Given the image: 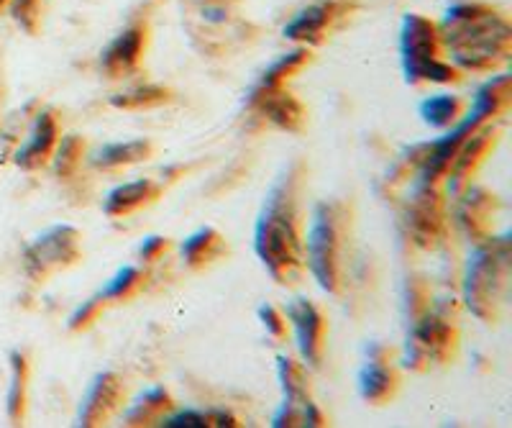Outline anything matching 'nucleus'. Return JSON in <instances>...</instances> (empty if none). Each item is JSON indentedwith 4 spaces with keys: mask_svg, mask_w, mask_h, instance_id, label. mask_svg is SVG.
Instances as JSON below:
<instances>
[{
    "mask_svg": "<svg viewBox=\"0 0 512 428\" xmlns=\"http://www.w3.org/2000/svg\"><path fill=\"white\" fill-rule=\"evenodd\" d=\"M208 423V416L203 413H180V416L169 418L164 426H205Z\"/></svg>",
    "mask_w": 512,
    "mask_h": 428,
    "instance_id": "nucleus-12",
    "label": "nucleus"
},
{
    "mask_svg": "<svg viewBox=\"0 0 512 428\" xmlns=\"http://www.w3.org/2000/svg\"><path fill=\"white\" fill-rule=\"evenodd\" d=\"M152 190V185L149 182H131V185H123V188L113 190L111 195H108V211L111 213H126L131 211L134 206H139V203H144V195Z\"/></svg>",
    "mask_w": 512,
    "mask_h": 428,
    "instance_id": "nucleus-6",
    "label": "nucleus"
},
{
    "mask_svg": "<svg viewBox=\"0 0 512 428\" xmlns=\"http://www.w3.org/2000/svg\"><path fill=\"white\" fill-rule=\"evenodd\" d=\"M146 152V144H118V147H105L98 154V165H121V162H131V159H141Z\"/></svg>",
    "mask_w": 512,
    "mask_h": 428,
    "instance_id": "nucleus-8",
    "label": "nucleus"
},
{
    "mask_svg": "<svg viewBox=\"0 0 512 428\" xmlns=\"http://www.w3.org/2000/svg\"><path fill=\"white\" fill-rule=\"evenodd\" d=\"M310 262H313V272L318 275V280L328 288L331 282V262H333V229L328 223L326 208H318L313 218V226H310Z\"/></svg>",
    "mask_w": 512,
    "mask_h": 428,
    "instance_id": "nucleus-2",
    "label": "nucleus"
},
{
    "mask_svg": "<svg viewBox=\"0 0 512 428\" xmlns=\"http://www.w3.org/2000/svg\"><path fill=\"white\" fill-rule=\"evenodd\" d=\"M72 241H75V234H70L67 229H57L49 236H44V239L36 241L29 257L34 262H39L41 267H47V264L59 262L64 257L67 247H72Z\"/></svg>",
    "mask_w": 512,
    "mask_h": 428,
    "instance_id": "nucleus-4",
    "label": "nucleus"
},
{
    "mask_svg": "<svg viewBox=\"0 0 512 428\" xmlns=\"http://www.w3.org/2000/svg\"><path fill=\"white\" fill-rule=\"evenodd\" d=\"M292 326L297 331V344L305 359L315 362V352H318V334H320V316L315 313L313 305L308 303H292L287 308Z\"/></svg>",
    "mask_w": 512,
    "mask_h": 428,
    "instance_id": "nucleus-3",
    "label": "nucleus"
},
{
    "mask_svg": "<svg viewBox=\"0 0 512 428\" xmlns=\"http://www.w3.org/2000/svg\"><path fill=\"white\" fill-rule=\"evenodd\" d=\"M136 52H139V36H136V31H128V34H123L111 47L108 62H131L136 57Z\"/></svg>",
    "mask_w": 512,
    "mask_h": 428,
    "instance_id": "nucleus-11",
    "label": "nucleus"
},
{
    "mask_svg": "<svg viewBox=\"0 0 512 428\" xmlns=\"http://www.w3.org/2000/svg\"><path fill=\"white\" fill-rule=\"evenodd\" d=\"M323 21H326V13H323V8H308V11H303L300 16L295 18L290 24V29L287 31V36H313L315 31L323 26Z\"/></svg>",
    "mask_w": 512,
    "mask_h": 428,
    "instance_id": "nucleus-9",
    "label": "nucleus"
},
{
    "mask_svg": "<svg viewBox=\"0 0 512 428\" xmlns=\"http://www.w3.org/2000/svg\"><path fill=\"white\" fill-rule=\"evenodd\" d=\"M454 113H456V100L448 98V95H438V98H431L423 103L425 121L433 126L448 124V121L454 118Z\"/></svg>",
    "mask_w": 512,
    "mask_h": 428,
    "instance_id": "nucleus-7",
    "label": "nucleus"
},
{
    "mask_svg": "<svg viewBox=\"0 0 512 428\" xmlns=\"http://www.w3.org/2000/svg\"><path fill=\"white\" fill-rule=\"evenodd\" d=\"M54 136V126L49 121V116H39L36 118L34 129H31V139L21 152H18V162H29L31 157H41V154L49 152V144H52Z\"/></svg>",
    "mask_w": 512,
    "mask_h": 428,
    "instance_id": "nucleus-5",
    "label": "nucleus"
},
{
    "mask_svg": "<svg viewBox=\"0 0 512 428\" xmlns=\"http://www.w3.org/2000/svg\"><path fill=\"white\" fill-rule=\"evenodd\" d=\"M256 236H259L256 249H259V254H262L272 272H277V267H287L295 259V254H292V231L287 229V223L282 218L272 216V211L262 218Z\"/></svg>",
    "mask_w": 512,
    "mask_h": 428,
    "instance_id": "nucleus-1",
    "label": "nucleus"
},
{
    "mask_svg": "<svg viewBox=\"0 0 512 428\" xmlns=\"http://www.w3.org/2000/svg\"><path fill=\"white\" fill-rule=\"evenodd\" d=\"M387 380H390V375H387L382 367H377V364H369L367 370L361 372V393L367 395V398H377L379 393H384V390H387Z\"/></svg>",
    "mask_w": 512,
    "mask_h": 428,
    "instance_id": "nucleus-10",
    "label": "nucleus"
}]
</instances>
